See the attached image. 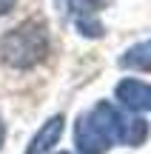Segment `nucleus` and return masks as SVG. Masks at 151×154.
I'll return each instance as SVG.
<instances>
[{
    "label": "nucleus",
    "mask_w": 151,
    "mask_h": 154,
    "mask_svg": "<svg viewBox=\"0 0 151 154\" xmlns=\"http://www.w3.org/2000/svg\"><path fill=\"white\" fill-rule=\"evenodd\" d=\"M125 120L111 103L100 100L74 123V146L80 154H106L114 143H123Z\"/></svg>",
    "instance_id": "1"
},
{
    "label": "nucleus",
    "mask_w": 151,
    "mask_h": 154,
    "mask_svg": "<svg viewBox=\"0 0 151 154\" xmlns=\"http://www.w3.org/2000/svg\"><path fill=\"white\" fill-rule=\"evenodd\" d=\"M51 40L40 20H26L3 34L0 40V60L11 69H34L49 57Z\"/></svg>",
    "instance_id": "2"
},
{
    "label": "nucleus",
    "mask_w": 151,
    "mask_h": 154,
    "mask_svg": "<svg viewBox=\"0 0 151 154\" xmlns=\"http://www.w3.org/2000/svg\"><path fill=\"white\" fill-rule=\"evenodd\" d=\"M114 94H117L120 106H123L125 111H134V114L151 111V86L143 83V80H134V77L120 80L117 88H114Z\"/></svg>",
    "instance_id": "3"
},
{
    "label": "nucleus",
    "mask_w": 151,
    "mask_h": 154,
    "mask_svg": "<svg viewBox=\"0 0 151 154\" xmlns=\"http://www.w3.org/2000/svg\"><path fill=\"white\" fill-rule=\"evenodd\" d=\"M63 126H66V117H63V114L49 117V120L43 123V128H40V131L32 137V143L26 146V154H49V151H51V146L60 140Z\"/></svg>",
    "instance_id": "4"
},
{
    "label": "nucleus",
    "mask_w": 151,
    "mask_h": 154,
    "mask_svg": "<svg viewBox=\"0 0 151 154\" xmlns=\"http://www.w3.org/2000/svg\"><path fill=\"white\" fill-rule=\"evenodd\" d=\"M120 66L123 69H134V72H151V40L131 46L123 57H120Z\"/></svg>",
    "instance_id": "5"
},
{
    "label": "nucleus",
    "mask_w": 151,
    "mask_h": 154,
    "mask_svg": "<svg viewBox=\"0 0 151 154\" xmlns=\"http://www.w3.org/2000/svg\"><path fill=\"white\" fill-rule=\"evenodd\" d=\"M146 137H148V123L146 120H125V131H123L125 146H140Z\"/></svg>",
    "instance_id": "6"
},
{
    "label": "nucleus",
    "mask_w": 151,
    "mask_h": 154,
    "mask_svg": "<svg viewBox=\"0 0 151 154\" xmlns=\"http://www.w3.org/2000/svg\"><path fill=\"white\" fill-rule=\"evenodd\" d=\"M14 3H17V0H0V14L11 11V9H14Z\"/></svg>",
    "instance_id": "7"
},
{
    "label": "nucleus",
    "mask_w": 151,
    "mask_h": 154,
    "mask_svg": "<svg viewBox=\"0 0 151 154\" xmlns=\"http://www.w3.org/2000/svg\"><path fill=\"white\" fill-rule=\"evenodd\" d=\"M3 143H6V123L0 120V149H3Z\"/></svg>",
    "instance_id": "8"
},
{
    "label": "nucleus",
    "mask_w": 151,
    "mask_h": 154,
    "mask_svg": "<svg viewBox=\"0 0 151 154\" xmlns=\"http://www.w3.org/2000/svg\"><path fill=\"white\" fill-rule=\"evenodd\" d=\"M60 154H68V151H60Z\"/></svg>",
    "instance_id": "9"
}]
</instances>
